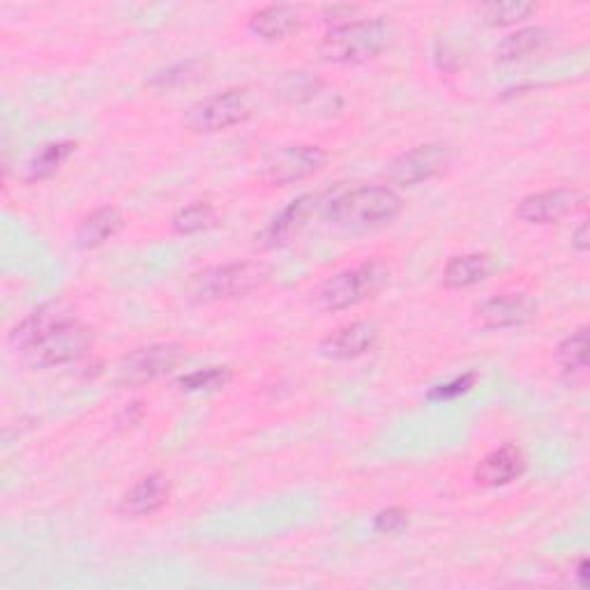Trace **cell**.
Masks as SVG:
<instances>
[{
	"instance_id": "cell-5",
	"label": "cell",
	"mask_w": 590,
	"mask_h": 590,
	"mask_svg": "<svg viewBox=\"0 0 590 590\" xmlns=\"http://www.w3.org/2000/svg\"><path fill=\"white\" fill-rule=\"evenodd\" d=\"M388 277H390L388 263L374 259V261H365L363 265H355V268H349L344 273H337L328 277L326 281H321L312 296L318 310L341 312V310L355 307V304L376 296L386 287Z\"/></svg>"
},
{
	"instance_id": "cell-8",
	"label": "cell",
	"mask_w": 590,
	"mask_h": 590,
	"mask_svg": "<svg viewBox=\"0 0 590 590\" xmlns=\"http://www.w3.org/2000/svg\"><path fill=\"white\" fill-rule=\"evenodd\" d=\"M328 164L321 146H284L263 162V178L273 185H291L310 178Z\"/></svg>"
},
{
	"instance_id": "cell-7",
	"label": "cell",
	"mask_w": 590,
	"mask_h": 590,
	"mask_svg": "<svg viewBox=\"0 0 590 590\" xmlns=\"http://www.w3.org/2000/svg\"><path fill=\"white\" fill-rule=\"evenodd\" d=\"M185 360V349L180 344H152L131 351L121 357L116 367L118 386H143L168 372H174Z\"/></svg>"
},
{
	"instance_id": "cell-11",
	"label": "cell",
	"mask_w": 590,
	"mask_h": 590,
	"mask_svg": "<svg viewBox=\"0 0 590 590\" xmlns=\"http://www.w3.org/2000/svg\"><path fill=\"white\" fill-rule=\"evenodd\" d=\"M536 302H532L526 293H503L491 296L482 300L475 307V318L480 321V326L491 330L503 328H519L536 318Z\"/></svg>"
},
{
	"instance_id": "cell-27",
	"label": "cell",
	"mask_w": 590,
	"mask_h": 590,
	"mask_svg": "<svg viewBox=\"0 0 590 590\" xmlns=\"http://www.w3.org/2000/svg\"><path fill=\"white\" fill-rule=\"evenodd\" d=\"M406 526H409V512L402 507H388L374 517V528L378 532H386V536L404 530Z\"/></svg>"
},
{
	"instance_id": "cell-9",
	"label": "cell",
	"mask_w": 590,
	"mask_h": 590,
	"mask_svg": "<svg viewBox=\"0 0 590 590\" xmlns=\"http://www.w3.org/2000/svg\"><path fill=\"white\" fill-rule=\"evenodd\" d=\"M452 158L450 150L443 146H417L409 152H402V155L394 158L386 171V178L392 185L399 187H415L425 180H431L434 176L443 174V171L450 166Z\"/></svg>"
},
{
	"instance_id": "cell-20",
	"label": "cell",
	"mask_w": 590,
	"mask_h": 590,
	"mask_svg": "<svg viewBox=\"0 0 590 590\" xmlns=\"http://www.w3.org/2000/svg\"><path fill=\"white\" fill-rule=\"evenodd\" d=\"M556 360L561 369L567 376H579L586 374L588 369V328H579L573 335H567L558 349H556Z\"/></svg>"
},
{
	"instance_id": "cell-12",
	"label": "cell",
	"mask_w": 590,
	"mask_h": 590,
	"mask_svg": "<svg viewBox=\"0 0 590 590\" xmlns=\"http://www.w3.org/2000/svg\"><path fill=\"white\" fill-rule=\"evenodd\" d=\"M376 339H378V328L374 326V323L357 321L323 339L321 353L332 360H353L372 351Z\"/></svg>"
},
{
	"instance_id": "cell-24",
	"label": "cell",
	"mask_w": 590,
	"mask_h": 590,
	"mask_svg": "<svg viewBox=\"0 0 590 590\" xmlns=\"http://www.w3.org/2000/svg\"><path fill=\"white\" fill-rule=\"evenodd\" d=\"M321 88H323V81L318 79V76H312L307 72H293L279 81L277 92H279V98L289 102H310L316 98Z\"/></svg>"
},
{
	"instance_id": "cell-16",
	"label": "cell",
	"mask_w": 590,
	"mask_h": 590,
	"mask_svg": "<svg viewBox=\"0 0 590 590\" xmlns=\"http://www.w3.org/2000/svg\"><path fill=\"white\" fill-rule=\"evenodd\" d=\"M300 26V12L291 5H268L250 16V30L265 42L287 40Z\"/></svg>"
},
{
	"instance_id": "cell-22",
	"label": "cell",
	"mask_w": 590,
	"mask_h": 590,
	"mask_svg": "<svg viewBox=\"0 0 590 590\" xmlns=\"http://www.w3.org/2000/svg\"><path fill=\"white\" fill-rule=\"evenodd\" d=\"M217 224V213L211 203L194 201L174 215V228L180 236H194L201 231H208Z\"/></svg>"
},
{
	"instance_id": "cell-19",
	"label": "cell",
	"mask_w": 590,
	"mask_h": 590,
	"mask_svg": "<svg viewBox=\"0 0 590 590\" xmlns=\"http://www.w3.org/2000/svg\"><path fill=\"white\" fill-rule=\"evenodd\" d=\"M547 40H549V33L540 26L519 28L515 33H510L507 37H503L497 55H499L501 63L524 61V59H528V55L540 51L547 45Z\"/></svg>"
},
{
	"instance_id": "cell-29",
	"label": "cell",
	"mask_w": 590,
	"mask_h": 590,
	"mask_svg": "<svg viewBox=\"0 0 590 590\" xmlns=\"http://www.w3.org/2000/svg\"><path fill=\"white\" fill-rule=\"evenodd\" d=\"M573 244H575L577 252H581V254L588 252V247H590V242H588V222H581L577 226V231L573 234Z\"/></svg>"
},
{
	"instance_id": "cell-14",
	"label": "cell",
	"mask_w": 590,
	"mask_h": 590,
	"mask_svg": "<svg viewBox=\"0 0 590 590\" xmlns=\"http://www.w3.org/2000/svg\"><path fill=\"white\" fill-rule=\"evenodd\" d=\"M168 480L160 473H152L141 478L135 487H131L121 503V512L129 517H146L158 512L168 501Z\"/></svg>"
},
{
	"instance_id": "cell-30",
	"label": "cell",
	"mask_w": 590,
	"mask_h": 590,
	"mask_svg": "<svg viewBox=\"0 0 590 590\" xmlns=\"http://www.w3.org/2000/svg\"><path fill=\"white\" fill-rule=\"evenodd\" d=\"M577 577H579V583L586 588L588 586V561L583 558L581 563H579V569H577Z\"/></svg>"
},
{
	"instance_id": "cell-23",
	"label": "cell",
	"mask_w": 590,
	"mask_h": 590,
	"mask_svg": "<svg viewBox=\"0 0 590 590\" xmlns=\"http://www.w3.org/2000/svg\"><path fill=\"white\" fill-rule=\"evenodd\" d=\"M478 12L489 26H512L536 12V5L522 3V0H507V3H485Z\"/></svg>"
},
{
	"instance_id": "cell-21",
	"label": "cell",
	"mask_w": 590,
	"mask_h": 590,
	"mask_svg": "<svg viewBox=\"0 0 590 590\" xmlns=\"http://www.w3.org/2000/svg\"><path fill=\"white\" fill-rule=\"evenodd\" d=\"M74 150H76L74 141H55V143L42 146L35 152V158L28 164V180L49 178L61 168V164L72 155Z\"/></svg>"
},
{
	"instance_id": "cell-18",
	"label": "cell",
	"mask_w": 590,
	"mask_h": 590,
	"mask_svg": "<svg viewBox=\"0 0 590 590\" xmlns=\"http://www.w3.org/2000/svg\"><path fill=\"white\" fill-rule=\"evenodd\" d=\"M123 228V215L118 208L104 205L98 211L90 213L81 226L79 234H76V244L81 250H95V247H102L106 240H111Z\"/></svg>"
},
{
	"instance_id": "cell-25",
	"label": "cell",
	"mask_w": 590,
	"mask_h": 590,
	"mask_svg": "<svg viewBox=\"0 0 590 590\" xmlns=\"http://www.w3.org/2000/svg\"><path fill=\"white\" fill-rule=\"evenodd\" d=\"M231 378H234V374L228 367H205V369H199L192 374H185L178 380V386L185 392H215V390H222L231 384Z\"/></svg>"
},
{
	"instance_id": "cell-26",
	"label": "cell",
	"mask_w": 590,
	"mask_h": 590,
	"mask_svg": "<svg viewBox=\"0 0 590 590\" xmlns=\"http://www.w3.org/2000/svg\"><path fill=\"white\" fill-rule=\"evenodd\" d=\"M475 380H478V374H475V372H468L464 376H456L454 380H450V384L431 388L427 392V399H429V402H450V399H456V397L470 392L473 386H475Z\"/></svg>"
},
{
	"instance_id": "cell-17",
	"label": "cell",
	"mask_w": 590,
	"mask_h": 590,
	"mask_svg": "<svg viewBox=\"0 0 590 590\" xmlns=\"http://www.w3.org/2000/svg\"><path fill=\"white\" fill-rule=\"evenodd\" d=\"M493 273V259L489 254H464L454 256L443 268V284L448 289H470L485 281Z\"/></svg>"
},
{
	"instance_id": "cell-3",
	"label": "cell",
	"mask_w": 590,
	"mask_h": 590,
	"mask_svg": "<svg viewBox=\"0 0 590 590\" xmlns=\"http://www.w3.org/2000/svg\"><path fill=\"white\" fill-rule=\"evenodd\" d=\"M268 277V265L256 261L213 265V268H203L189 277L185 284V296L189 302L197 304L234 300L261 289Z\"/></svg>"
},
{
	"instance_id": "cell-28",
	"label": "cell",
	"mask_w": 590,
	"mask_h": 590,
	"mask_svg": "<svg viewBox=\"0 0 590 590\" xmlns=\"http://www.w3.org/2000/svg\"><path fill=\"white\" fill-rule=\"evenodd\" d=\"M199 72H197V63H180L176 67H171L166 72H160L155 79H152V84L155 86H176V84H185L189 79H194Z\"/></svg>"
},
{
	"instance_id": "cell-4",
	"label": "cell",
	"mask_w": 590,
	"mask_h": 590,
	"mask_svg": "<svg viewBox=\"0 0 590 590\" xmlns=\"http://www.w3.org/2000/svg\"><path fill=\"white\" fill-rule=\"evenodd\" d=\"M390 42V28L384 18H360L332 26L321 40V55L330 63H367Z\"/></svg>"
},
{
	"instance_id": "cell-1",
	"label": "cell",
	"mask_w": 590,
	"mask_h": 590,
	"mask_svg": "<svg viewBox=\"0 0 590 590\" xmlns=\"http://www.w3.org/2000/svg\"><path fill=\"white\" fill-rule=\"evenodd\" d=\"M10 344L37 367H59L79 360L90 349L92 335L61 304H47L18 323Z\"/></svg>"
},
{
	"instance_id": "cell-6",
	"label": "cell",
	"mask_w": 590,
	"mask_h": 590,
	"mask_svg": "<svg viewBox=\"0 0 590 590\" xmlns=\"http://www.w3.org/2000/svg\"><path fill=\"white\" fill-rule=\"evenodd\" d=\"M256 100L247 88H228L224 92L211 95L201 102H197L187 111V125L194 131H222L234 125L244 123L254 113Z\"/></svg>"
},
{
	"instance_id": "cell-15",
	"label": "cell",
	"mask_w": 590,
	"mask_h": 590,
	"mask_svg": "<svg viewBox=\"0 0 590 590\" xmlns=\"http://www.w3.org/2000/svg\"><path fill=\"white\" fill-rule=\"evenodd\" d=\"M314 197L304 194L296 201H291L284 211L273 219V224L265 228L263 234V244L265 247H281L293 240V236H298L302 231V226L307 224L312 211H314Z\"/></svg>"
},
{
	"instance_id": "cell-10",
	"label": "cell",
	"mask_w": 590,
	"mask_h": 590,
	"mask_svg": "<svg viewBox=\"0 0 590 590\" xmlns=\"http://www.w3.org/2000/svg\"><path fill=\"white\" fill-rule=\"evenodd\" d=\"M581 205L583 192L569 187H558L524 197L515 208V217L524 224H554L565 219L567 215L577 213Z\"/></svg>"
},
{
	"instance_id": "cell-2",
	"label": "cell",
	"mask_w": 590,
	"mask_h": 590,
	"mask_svg": "<svg viewBox=\"0 0 590 590\" xmlns=\"http://www.w3.org/2000/svg\"><path fill=\"white\" fill-rule=\"evenodd\" d=\"M402 213V197L392 187L365 185L339 192L326 205V219L351 231L390 224Z\"/></svg>"
},
{
	"instance_id": "cell-13",
	"label": "cell",
	"mask_w": 590,
	"mask_h": 590,
	"mask_svg": "<svg viewBox=\"0 0 590 590\" xmlns=\"http://www.w3.org/2000/svg\"><path fill=\"white\" fill-rule=\"evenodd\" d=\"M524 468H526V460L522 450L517 445H503L485 456V460L478 464V468H475L473 478L480 487L497 489L522 478Z\"/></svg>"
}]
</instances>
